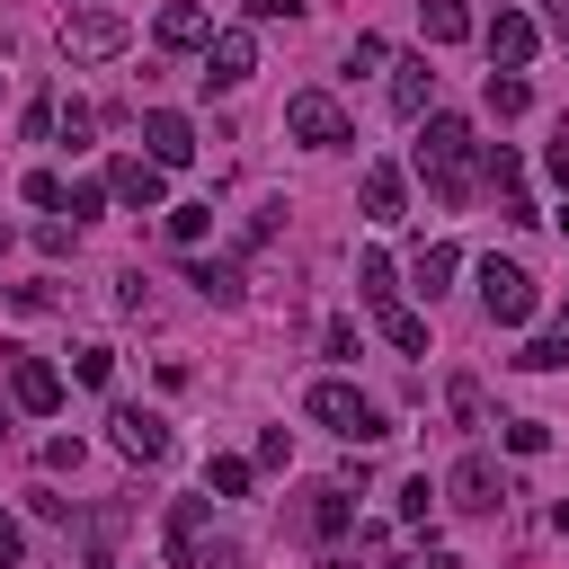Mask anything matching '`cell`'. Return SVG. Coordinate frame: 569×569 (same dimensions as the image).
I'll return each mask as SVG.
<instances>
[{
    "mask_svg": "<svg viewBox=\"0 0 569 569\" xmlns=\"http://www.w3.org/2000/svg\"><path fill=\"white\" fill-rule=\"evenodd\" d=\"M427 133H418V169H427V187L445 196V204H471L480 196V133L462 124V116H418Z\"/></svg>",
    "mask_w": 569,
    "mask_h": 569,
    "instance_id": "6da1fadb",
    "label": "cell"
},
{
    "mask_svg": "<svg viewBox=\"0 0 569 569\" xmlns=\"http://www.w3.org/2000/svg\"><path fill=\"white\" fill-rule=\"evenodd\" d=\"M302 409H311V427H329V436H347V445H382V436H391V418H382L347 373H320V382L302 391Z\"/></svg>",
    "mask_w": 569,
    "mask_h": 569,
    "instance_id": "7a4b0ae2",
    "label": "cell"
},
{
    "mask_svg": "<svg viewBox=\"0 0 569 569\" xmlns=\"http://www.w3.org/2000/svg\"><path fill=\"white\" fill-rule=\"evenodd\" d=\"M124 44H133V18H124L116 0H80V9L62 18V53H71V62H116Z\"/></svg>",
    "mask_w": 569,
    "mask_h": 569,
    "instance_id": "3957f363",
    "label": "cell"
},
{
    "mask_svg": "<svg viewBox=\"0 0 569 569\" xmlns=\"http://www.w3.org/2000/svg\"><path fill=\"white\" fill-rule=\"evenodd\" d=\"M284 133H293L302 151H347V142H356V124H347V107H338L329 89H293V98H284Z\"/></svg>",
    "mask_w": 569,
    "mask_h": 569,
    "instance_id": "277c9868",
    "label": "cell"
},
{
    "mask_svg": "<svg viewBox=\"0 0 569 569\" xmlns=\"http://www.w3.org/2000/svg\"><path fill=\"white\" fill-rule=\"evenodd\" d=\"M480 311H489L498 329H525V320H533V276H525L516 258H480Z\"/></svg>",
    "mask_w": 569,
    "mask_h": 569,
    "instance_id": "5b68a950",
    "label": "cell"
},
{
    "mask_svg": "<svg viewBox=\"0 0 569 569\" xmlns=\"http://www.w3.org/2000/svg\"><path fill=\"white\" fill-rule=\"evenodd\" d=\"M445 507H462V516H498V507H507V471H498L489 453H462V462L445 471Z\"/></svg>",
    "mask_w": 569,
    "mask_h": 569,
    "instance_id": "8992f818",
    "label": "cell"
},
{
    "mask_svg": "<svg viewBox=\"0 0 569 569\" xmlns=\"http://www.w3.org/2000/svg\"><path fill=\"white\" fill-rule=\"evenodd\" d=\"M0 365H9V400H18L27 418H53V409H62V373H53L44 356H27V347H0Z\"/></svg>",
    "mask_w": 569,
    "mask_h": 569,
    "instance_id": "52a82bcc",
    "label": "cell"
},
{
    "mask_svg": "<svg viewBox=\"0 0 569 569\" xmlns=\"http://www.w3.org/2000/svg\"><path fill=\"white\" fill-rule=\"evenodd\" d=\"M160 542H169V560H178V569H196V560H204V542H213V489H204V498H169Z\"/></svg>",
    "mask_w": 569,
    "mask_h": 569,
    "instance_id": "ba28073f",
    "label": "cell"
},
{
    "mask_svg": "<svg viewBox=\"0 0 569 569\" xmlns=\"http://www.w3.org/2000/svg\"><path fill=\"white\" fill-rule=\"evenodd\" d=\"M240 80H258V36H249V27H213V44H204V89H240Z\"/></svg>",
    "mask_w": 569,
    "mask_h": 569,
    "instance_id": "9c48e42d",
    "label": "cell"
},
{
    "mask_svg": "<svg viewBox=\"0 0 569 569\" xmlns=\"http://www.w3.org/2000/svg\"><path fill=\"white\" fill-rule=\"evenodd\" d=\"M107 187H116V204H133V213H169V169H160L151 151L116 160V169H107Z\"/></svg>",
    "mask_w": 569,
    "mask_h": 569,
    "instance_id": "30bf717a",
    "label": "cell"
},
{
    "mask_svg": "<svg viewBox=\"0 0 569 569\" xmlns=\"http://www.w3.org/2000/svg\"><path fill=\"white\" fill-rule=\"evenodd\" d=\"M107 427H116V453H124V462H169V418H151V409H133V400H116V409H107Z\"/></svg>",
    "mask_w": 569,
    "mask_h": 569,
    "instance_id": "8fae6325",
    "label": "cell"
},
{
    "mask_svg": "<svg viewBox=\"0 0 569 569\" xmlns=\"http://www.w3.org/2000/svg\"><path fill=\"white\" fill-rule=\"evenodd\" d=\"M356 204H365V222H373V231H391V222L409 213V178H400L391 160H373V169L356 178Z\"/></svg>",
    "mask_w": 569,
    "mask_h": 569,
    "instance_id": "7c38bea8",
    "label": "cell"
},
{
    "mask_svg": "<svg viewBox=\"0 0 569 569\" xmlns=\"http://www.w3.org/2000/svg\"><path fill=\"white\" fill-rule=\"evenodd\" d=\"M533 53H542V27H533L525 9H498V18H489V62H498V71H525Z\"/></svg>",
    "mask_w": 569,
    "mask_h": 569,
    "instance_id": "4fadbf2b",
    "label": "cell"
},
{
    "mask_svg": "<svg viewBox=\"0 0 569 569\" xmlns=\"http://www.w3.org/2000/svg\"><path fill=\"white\" fill-rule=\"evenodd\" d=\"M151 36H160V53H204V44H213V18H204L196 0H169V9L151 18Z\"/></svg>",
    "mask_w": 569,
    "mask_h": 569,
    "instance_id": "5bb4252c",
    "label": "cell"
},
{
    "mask_svg": "<svg viewBox=\"0 0 569 569\" xmlns=\"http://www.w3.org/2000/svg\"><path fill=\"white\" fill-rule=\"evenodd\" d=\"M391 116H436V71H427V53H400L391 62Z\"/></svg>",
    "mask_w": 569,
    "mask_h": 569,
    "instance_id": "9a60e30c",
    "label": "cell"
},
{
    "mask_svg": "<svg viewBox=\"0 0 569 569\" xmlns=\"http://www.w3.org/2000/svg\"><path fill=\"white\" fill-rule=\"evenodd\" d=\"M142 142H151L160 169H187V160H196V124H187L178 107H151V116H142Z\"/></svg>",
    "mask_w": 569,
    "mask_h": 569,
    "instance_id": "2e32d148",
    "label": "cell"
},
{
    "mask_svg": "<svg viewBox=\"0 0 569 569\" xmlns=\"http://www.w3.org/2000/svg\"><path fill=\"white\" fill-rule=\"evenodd\" d=\"M302 533H311V542H338V533H356V498H347L338 480H329V489H311V498H302Z\"/></svg>",
    "mask_w": 569,
    "mask_h": 569,
    "instance_id": "e0dca14e",
    "label": "cell"
},
{
    "mask_svg": "<svg viewBox=\"0 0 569 569\" xmlns=\"http://www.w3.org/2000/svg\"><path fill=\"white\" fill-rule=\"evenodd\" d=\"M409 276H418V293H445V284L462 276V249H453V240H427V249L409 258Z\"/></svg>",
    "mask_w": 569,
    "mask_h": 569,
    "instance_id": "ac0fdd59",
    "label": "cell"
},
{
    "mask_svg": "<svg viewBox=\"0 0 569 569\" xmlns=\"http://www.w3.org/2000/svg\"><path fill=\"white\" fill-rule=\"evenodd\" d=\"M187 284H196L204 302H240V267H231V258H196V267H187Z\"/></svg>",
    "mask_w": 569,
    "mask_h": 569,
    "instance_id": "d6986e66",
    "label": "cell"
},
{
    "mask_svg": "<svg viewBox=\"0 0 569 569\" xmlns=\"http://www.w3.org/2000/svg\"><path fill=\"white\" fill-rule=\"evenodd\" d=\"M418 18H427V44H462L471 36V9L462 0H418Z\"/></svg>",
    "mask_w": 569,
    "mask_h": 569,
    "instance_id": "ffe728a7",
    "label": "cell"
},
{
    "mask_svg": "<svg viewBox=\"0 0 569 569\" xmlns=\"http://www.w3.org/2000/svg\"><path fill=\"white\" fill-rule=\"evenodd\" d=\"M356 293H365L373 311H382V302H400V284H391V258H382V249H365V258H356Z\"/></svg>",
    "mask_w": 569,
    "mask_h": 569,
    "instance_id": "44dd1931",
    "label": "cell"
},
{
    "mask_svg": "<svg viewBox=\"0 0 569 569\" xmlns=\"http://www.w3.org/2000/svg\"><path fill=\"white\" fill-rule=\"evenodd\" d=\"M382 338H391L400 356H427V320H418L409 302H382Z\"/></svg>",
    "mask_w": 569,
    "mask_h": 569,
    "instance_id": "7402d4cb",
    "label": "cell"
},
{
    "mask_svg": "<svg viewBox=\"0 0 569 569\" xmlns=\"http://www.w3.org/2000/svg\"><path fill=\"white\" fill-rule=\"evenodd\" d=\"M71 382L107 391V382H116V347H98V338H89V347H71Z\"/></svg>",
    "mask_w": 569,
    "mask_h": 569,
    "instance_id": "603a6c76",
    "label": "cell"
},
{
    "mask_svg": "<svg viewBox=\"0 0 569 569\" xmlns=\"http://www.w3.org/2000/svg\"><path fill=\"white\" fill-rule=\"evenodd\" d=\"M249 480H258V462H240V453H213L204 462V489H222V498H249Z\"/></svg>",
    "mask_w": 569,
    "mask_h": 569,
    "instance_id": "cb8c5ba5",
    "label": "cell"
},
{
    "mask_svg": "<svg viewBox=\"0 0 569 569\" xmlns=\"http://www.w3.org/2000/svg\"><path fill=\"white\" fill-rule=\"evenodd\" d=\"M525 107H533L525 71H489V116H525Z\"/></svg>",
    "mask_w": 569,
    "mask_h": 569,
    "instance_id": "d4e9b609",
    "label": "cell"
},
{
    "mask_svg": "<svg viewBox=\"0 0 569 569\" xmlns=\"http://www.w3.org/2000/svg\"><path fill=\"white\" fill-rule=\"evenodd\" d=\"M107 196H116L107 178H80V187H62V213H71V222H98V213H107Z\"/></svg>",
    "mask_w": 569,
    "mask_h": 569,
    "instance_id": "484cf974",
    "label": "cell"
},
{
    "mask_svg": "<svg viewBox=\"0 0 569 569\" xmlns=\"http://www.w3.org/2000/svg\"><path fill=\"white\" fill-rule=\"evenodd\" d=\"M204 231H213V204H169V240L178 249H196Z\"/></svg>",
    "mask_w": 569,
    "mask_h": 569,
    "instance_id": "4316f807",
    "label": "cell"
},
{
    "mask_svg": "<svg viewBox=\"0 0 569 569\" xmlns=\"http://www.w3.org/2000/svg\"><path fill=\"white\" fill-rule=\"evenodd\" d=\"M516 365H525V373H560V365H569V338H525Z\"/></svg>",
    "mask_w": 569,
    "mask_h": 569,
    "instance_id": "83f0119b",
    "label": "cell"
},
{
    "mask_svg": "<svg viewBox=\"0 0 569 569\" xmlns=\"http://www.w3.org/2000/svg\"><path fill=\"white\" fill-rule=\"evenodd\" d=\"M498 436H507V453H525V462H533V453H551V427H542V418H507Z\"/></svg>",
    "mask_w": 569,
    "mask_h": 569,
    "instance_id": "f1b7e54d",
    "label": "cell"
},
{
    "mask_svg": "<svg viewBox=\"0 0 569 569\" xmlns=\"http://www.w3.org/2000/svg\"><path fill=\"white\" fill-rule=\"evenodd\" d=\"M480 178H489V187H507V196H516V178H525V160H516V151H507V142H489V151H480Z\"/></svg>",
    "mask_w": 569,
    "mask_h": 569,
    "instance_id": "f546056e",
    "label": "cell"
},
{
    "mask_svg": "<svg viewBox=\"0 0 569 569\" xmlns=\"http://www.w3.org/2000/svg\"><path fill=\"white\" fill-rule=\"evenodd\" d=\"M18 196H27L36 213H62V178H53V169H27V178H18Z\"/></svg>",
    "mask_w": 569,
    "mask_h": 569,
    "instance_id": "4dcf8cb0",
    "label": "cell"
},
{
    "mask_svg": "<svg viewBox=\"0 0 569 569\" xmlns=\"http://www.w3.org/2000/svg\"><path fill=\"white\" fill-rule=\"evenodd\" d=\"M436 498H445V489H436L427 471H409V480H400V516H409V525H427V507H436Z\"/></svg>",
    "mask_w": 569,
    "mask_h": 569,
    "instance_id": "1f68e13d",
    "label": "cell"
},
{
    "mask_svg": "<svg viewBox=\"0 0 569 569\" xmlns=\"http://www.w3.org/2000/svg\"><path fill=\"white\" fill-rule=\"evenodd\" d=\"M382 62H391L382 36H356V44H347V71H382Z\"/></svg>",
    "mask_w": 569,
    "mask_h": 569,
    "instance_id": "d6a6232c",
    "label": "cell"
},
{
    "mask_svg": "<svg viewBox=\"0 0 569 569\" xmlns=\"http://www.w3.org/2000/svg\"><path fill=\"white\" fill-rule=\"evenodd\" d=\"M18 124H27V142H44V133H62V107H53V98H36Z\"/></svg>",
    "mask_w": 569,
    "mask_h": 569,
    "instance_id": "836d02e7",
    "label": "cell"
},
{
    "mask_svg": "<svg viewBox=\"0 0 569 569\" xmlns=\"http://www.w3.org/2000/svg\"><path fill=\"white\" fill-rule=\"evenodd\" d=\"M71 240H80V222H36V249L44 258H71Z\"/></svg>",
    "mask_w": 569,
    "mask_h": 569,
    "instance_id": "e575fe53",
    "label": "cell"
},
{
    "mask_svg": "<svg viewBox=\"0 0 569 569\" xmlns=\"http://www.w3.org/2000/svg\"><path fill=\"white\" fill-rule=\"evenodd\" d=\"M445 400H453V418H462V427H480V382H471V373H453V391H445Z\"/></svg>",
    "mask_w": 569,
    "mask_h": 569,
    "instance_id": "d590c367",
    "label": "cell"
},
{
    "mask_svg": "<svg viewBox=\"0 0 569 569\" xmlns=\"http://www.w3.org/2000/svg\"><path fill=\"white\" fill-rule=\"evenodd\" d=\"M44 471H80V436H53L44 445Z\"/></svg>",
    "mask_w": 569,
    "mask_h": 569,
    "instance_id": "8d00e7d4",
    "label": "cell"
},
{
    "mask_svg": "<svg viewBox=\"0 0 569 569\" xmlns=\"http://www.w3.org/2000/svg\"><path fill=\"white\" fill-rule=\"evenodd\" d=\"M18 551H27V533H18V516L0 507V569H18Z\"/></svg>",
    "mask_w": 569,
    "mask_h": 569,
    "instance_id": "74e56055",
    "label": "cell"
},
{
    "mask_svg": "<svg viewBox=\"0 0 569 569\" xmlns=\"http://www.w3.org/2000/svg\"><path fill=\"white\" fill-rule=\"evenodd\" d=\"M542 169H551V178H560V187H569V124H560V142H551V151H542Z\"/></svg>",
    "mask_w": 569,
    "mask_h": 569,
    "instance_id": "f35d334b",
    "label": "cell"
},
{
    "mask_svg": "<svg viewBox=\"0 0 569 569\" xmlns=\"http://www.w3.org/2000/svg\"><path fill=\"white\" fill-rule=\"evenodd\" d=\"M240 9H249V18H258V27H267V18H293V9H302V0H240Z\"/></svg>",
    "mask_w": 569,
    "mask_h": 569,
    "instance_id": "ab89813d",
    "label": "cell"
},
{
    "mask_svg": "<svg viewBox=\"0 0 569 569\" xmlns=\"http://www.w3.org/2000/svg\"><path fill=\"white\" fill-rule=\"evenodd\" d=\"M391 569H462L453 551H409V560H391Z\"/></svg>",
    "mask_w": 569,
    "mask_h": 569,
    "instance_id": "60d3db41",
    "label": "cell"
},
{
    "mask_svg": "<svg viewBox=\"0 0 569 569\" xmlns=\"http://www.w3.org/2000/svg\"><path fill=\"white\" fill-rule=\"evenodd\" d=\"M196 569H240V551H231V542H204V560H196Z\"/></svg>",
    "mask_w": 569,
    "mask_h": 569,
    "instance_id": "b9f144b4",
    "label": "cell"
},
{
    "mask_svg": "<svg viewBox=\"0 0 569 569\" xmlns=\"http://www.w3.org/2000/svg\"><path fill=\"white\" fill-rule=\"evenodd\" d=\"M551 36H560V44H569V0H551Z\"/></svg>",
    "mask_w": 569,
    "mask_h": 569,
    "instance_id": "7bdbcfd3",
    "label": "cell"
},
{
    "mask_svg": "<svg viewBox=\"0 0 569 569\" xmlns=\"http://www.w3.org/2000/svg\"><path fill=\"white\" fill-rule=\"evenodd\" d=\"M80 569H116V551H107V542H98V551H89V560H80Z\"/></svg>",
    "mask_w": 569,
    "mask_h": 569,
    "instance_id": "ee69618b",
    "label": "cell"
},
{
    "mask_svg": "<svg viewBox=\"0 0 569 569\" xmlns=\"http://www.w3.org/2000/svg\"><path fill=\"white\" fill-rule=\"evenodd\" d=\"M551 525H560V533H569V498H560V507H551Z\"/></svg>",
    "mask_w": 569,
    "mask_h": 569,
    "instance_id": "f6af8a7d",
    "label": "cell"
},
{
    "mask_svg": "<svg viewBox=\"0 0 569 569\" xmlns=\"http://www.w3.org/2000/svg\"><path fill=\"white\" fill-rule=\"evenodd\" d=\"M560 329H569V293H560Z\"/></svg>",
    "mask_w": 569,
    "mask_h": 569,
    "instance_id": "bcb514c9",
    "label": "cell"
},
{
    "mask_svg": "<svg viewBox=\"0 0 569 569\" xmlns=\"http://www.w3.org/2000/svg\"><path fill=\"white\" fill-rule=\"evenodd\" d=\"M320 569H356V560H320Z\"/></svg>",
    "mask_w": 569,
    "mask_h": 569,
    "instance_id": "7dc6e473",
    "label": "cell"
},
{
    "mask_svg": "<svg viewBox=\"0 0 569 569\" xmlns=\"http://www.w3.org/2000/svg\"><path fill=\"white\" fill-rule=\"evenodd\" d=\"M560 231H569V213H560Z\"/></svg>",
    "mask_w": 569,
    "mask_h": 569,
    "instance_id": "c3c4849f",
    "label": "cell"
},
{
    "mask_svg": "<svg viewBox=\"0 0 569 569\" xmlns=\"http://www.w3.org/2000/svg\"><path fill=\"white\" fill-rule=\"evenodd\" d=\"M0 436H9V427H0Z\"/></svg>",
    "mask_w": 569,
    "mask_h": 569,
    "instance_id": "681fc988",
    "label": "cell"
}]
</instances>
